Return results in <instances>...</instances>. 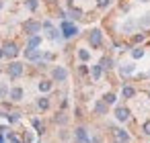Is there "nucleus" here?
<instances>
[{
    "label": "nucleus",
    "mask_w": 150,
    "mask_h": 143,
    "mask_svg": "<svg viewBox=\"0 0 150 143\" xmlns=\"http://www.w3.org/2000/svg\"><path fill=\"white\" fill-rule=\"evenodd\" d=\"M8 96H11V100H15V102H19V100L23 98V90H21V88H13V90L8 92Z\"/></svg>",
    "instance_id": "9b49d317"
},
{
    "label": "nucleus",
    "mask_w": 150,
    "mask_h": 143,
    "mask_svg": "<svg viewBox=\"0 0 150 143\" xmlns=\"http://www.w3.org/2000/svg\"><path fill=\"white\" fill-rule=\"evenodd\" d=\"M121 94H123V98H134V96H136V90H134L132 86H123Z\"/></svg>",
    "instance_id": "4468645a"
},
{
    "label": "nucleus",
    "mask_w": 150,
    "mask_h": 143,
    "mask_svg": "<svg viewBox=\"0 0 150 143\" xmlns=\"http://www.w3.org/2000/svg\"><path fill=\"white\" fill-rule=\"evenodd\" d=\"M8 141H11V143H21V141H19V139H17L13 133H8Z\"/></svg>",
    "instance_id": "7c9ffc66"
},
{
    "label": "nucleus",
    "mask_w": 150,
    "mask_h": 143,
    "mask_svg": "<svg viewBox=\"0 0 150 143\" xmlns=\"http://www.w3.org/2000/svg\"><path fill=\"white\" fill-rule=\"evenodd\" d=\"M23 31H25V35H37L39 31H41V23L39 21H25V25H23Z\"/></svg>",
    "instance_id": "f03ea898"
},
{
    "label": "nucleus",
    "mask_w": 150,
    "mask_h": 143,
    "mask_svg": "<svg viewBox=\"0 0 150 143\" xmlns=\"http://www.w3.org/2000/svg\"><path fill=\"white\" fill-rule=\"evenodd\" d=\"M119 70H121V74H123V76H127V74H134V70H136V68H134V63H123Z\"/></svg>",
    "instance_id": "dca6fc26"
},
{
    "label": "nucleus",
    "mask_w": 150,
    "mask_h": 143,
    "mask_svg": "<svg viewBox=\"0 0 150 143\" xmlns=\"http://www.w3.org/2000/svg\"><path fill=\"white\" fill-rule=\"evenodd\" d=\"M2 53H4V57H17L19 55V45L17 43H13V41H6L4 45H2Z\"/></svg>",
    "instance_id": "7ed1b4c3"
},
{
    "label": "nucleus",
    "mask_w": 150,
    "mask_h": 143,
    "mask_svg": "<svg viewBox=\"0 0 150 143\" xmlns=\"http://www.w3.org/2000/svg\"><path fill=\"white\" fill-rule=\"evenodd\" d=\"M142 131H144V133H146V135L150 137V121H146V123L142 125Z\"/></svg>",
    "instance_id": "c85d7f7f"
},
{
    "label": "nucleus",
    "mask_w": 150,
    "mask_h": 143,
    "mask_svg": "<svg viewBox=\"0 0 150 143\" xmlns=\"http://www.w3.org/2000/svg\"><path fill=\"white\" fill-rule=\"evenodd\" d=\"M33 127H35V129H37L39 133H43V125H41V123H39L37 119H33Z\"/></svg>",
    "instance_id": "cd10ccee"
},
{
    "label": "nucleus",
    "mask_w": 150,
    "mask_h": 143,
    "mask_svg": "<svg viewBox=\"0 0 150 143\" xmlns=\"http://www.w3.org/2000/svg\"><path fill=\"white\" fill-rule=\"evenodd\" d=\"M41 45V37L39 35H29V43H27V47L29 49H37Z\"/></svg>",
    "instance_id": "9d476101"
},
{
    "label": "nucleus",
    "mask_w": 150,
    "mask_h": 143,
    "mask_svg": "<svg viewBox=\"0 0 150 143\" xmlns=\"http://www.w3.org/2000/svg\"><path fill=\"white\" fill-rule=\"evenodd\" d=\"M74 133H76V141H78V143H91V139H88V135H86V129H84V127H78Z\"/></svg>",
    "instance_id": "6e6552de"
},
{
    "label": "nucleus",
    "mask_w": 150,
    "mask_h": 143,
    "mask_svg": "<svg viewBox=\"0 0 150 143\" xmlns=\"http://www.w3.org/2000/svg\"><path fill=\"white\" fill-rule=\"evenodd\" d=\"M37 106H39V110H47V108H50V98H45V96L39 98V100H37Z\"/></svg>",
    "instance_id": "f3484780"
},
{
    "label": "nucleus",
    "mask_w": 150,
    "mask_h": 143,
    "mask_svg": "<svg viewBox=\"0 0 150 143\" xmlns=\"http://www.w3.org/2000/svg\"><path fill=\"white\" fill-rule=\"evenodd\" d=\"M52 80H54V82H66V80H68V70L62 68V66L54 68V70H52Z\"/></svg>",
    "instance_id": "39448f33"
},
{
    "label": "nucleus",
    "mask_w": 150,
    "mask_h": 143,
    "mask_svg": "<svg viewBox=\"0 0 150 143\" xmlns=\"http://www.w3.org/2000/svg\"><path fill=\"white\" fill-rule=\"evenodd\" d=\"M25 57L29 59V61H37V59H41V51L39 49H25Z\"/></svg>",
    "instance_id": "1a4fd4ad"
},
{
    "label": "nucleus",
    "mask_w": 150,
    "mask_h": 143,
    "mask_svg": "<svg viewBox=\"0 0 150 143\" xmlns=\"http://www.w3.org/2000/svg\"><path fill=\"white\" fill-rule=\"evenodd\" d=\"M2 6H4V2H2V0H0V10H2Z\"/></svg>",
    "instance_id": "72a5a7b5"
},
{
    "label": "nucleus",
    "mask_w": 150,
    "mask_h": 143,
    "mask_svg": "<svg viewBox=\"0 0 150 143\" xmlns=\"http://www.w3.org/2000/svg\"><path fill=\"white\" fill-rule=\"evenodd\" d=\"M4 57V53H2V47H0V59H2Z\"/></svg>",
    "instance_id": "473e14b6"
},
{
    "label": "nucleus",
    "mask_w": 150,
    "mask_h": 143,
    "mask_svg": "<svg viewBox=\"0 0 150 143\" xmlns=\"http://www.w3.org/2000/svg\"><path fill=\"white\" fill-rule=\"evenodd\" d=\"M109 4H111V0H97V6L99 8H107Z\"/></svg>",
    "instance_id": "a878e982"
},
{
    "label": "nucleus",
    "mask_w": 150,
    "mask_h": 143,
    "mask_svg": "<svg viewBox=\"0 0 150 143\" xmlns=\"http://www.w3.org/2000/svg\"><path fill=\"white\" fill-rule=\"evenodd\" d=\"M39 90H41V92H50V90H52V82H50V80H41V82H39Z\"/></svg>",
    "instance_id": "a211bd4d"
},
{
    "label": "nucleus",
    "mask_w": 150,
    "mask_h": 143,
    "mask_svg": "<svg viewBox=\"0 0 150 143\" xmlns=\"http://www.w3.org/2000/svg\"><path fill=\"white\" fill-rule=\"evenodd\" d=\"M60 33H62V37L64 39H74L80 31H78V27L74 25V23H68V21H64L62 23V29H60Z\"/></svg>",
    "instance_id": "f257e3e1"
},
{
    "label": "nucleus",
    "mask_w": 150,
    "mask_h": 143,
    "mask_svg": "<svg viewBox=\"0 0 150 143\" xmlns=\"http://www.w3.org/2000/svg\"><path fill=\"white\" fill-rule=\"evenodd\" d=\"M148 96H150V92H148Z\"/></svg>",
    "instance_id": "f704fd0d"
},
{
    "label": "nucleus",
    "mask_w": 150,
    "mask_h": 143,
    "mask_svg": "<svg viewBox=\"0 0 150 143\" xmlns=\"http://www.w3.org/2000/svg\"><path fill=\"white\" fill-rule=\"evenodd\" d=\"M25 6H27L31 13H35V10L39 8V0H25Z\"/></svg>",
    "instance_id": "2eb2a0df"
},
{
    "label": "nucleus",
    "mask_w": 150,
    "mask_h": 143,
    "mask_svg": "<svg viewBox=\"0 0 150 143\" xmlns=\"http://www.w3.org/2000/svg\"><path fill=\"white\" fill-rule=\"evenodd\" d=\"M142 55H144V49H134V51H132V57H134V59H140Z\"/></svg>",
    "instance_id": "393cba45"
},
{
    "label": "nucleus",
    "mask_w": 150,
    "mask_h": 143,
    "mask_svg": "<svg viewBox=\"0 0 150 143\" xmlns=\"http://www.w3.org/2000/svg\"><path fill=\"white\" fill-rule=\"evenodd\" d=\"M6 96H8V86H6L4 82H0V100L6 98Z\"/></svg>",
    "instance_id": "412c9836"
},
{
    "label": "nucleus",
    "mask_w": 150,
    "mask_h": 143,
    "mask_svg": "<svg viewBox=\"0 0 150 143\" xmlns=\"http://www.w3.org/2000/svg\"><path fill=\"white\" fill-rule=\"evenodd\" d=\"M78 57H80L82 61H88V57H91V53H88L86 49H80V51H78Z\"/></svg>",
    "instance_id": "b1692460"
},
{
    "label": "nucleus",
    "mask_w": 150,
    "mask_h": 143,
    "mask_svg": "<svg viewBox=\"0 0 150 143\" xmlns=\"http://www.w3.org/2000/svg\"><path fill=\"white\" fill-rule=\"evenodd\" d=\"M115 100H117V96H115V94H111V92L103 96V102H107V104H115Z\"/></svg>",
    "instance_id": "4be33fe9"
},
{
    "label": "nucleus",
    "mask_w": 150,
    "mask_h": 143,
    "mask_svg": "<svg viewBox=\"0 0 150 143\" xmlns=\"http://www.w3.org/2000/svg\"><path fill=\"white\" fill-rule=\"evenodd\" d=\"M88 43H91V47H101V43H103V33H101L99 29H93L91 35H88Z\"/></svg>",
    "instance_id": "423d86ee"
},
{
    "label": "nucleus",
    "mask_w": 150,
    "mask_h": 143,
    "mask_svg": "<svg viewBox=\"0 0 150 143\" xmlns=\"http://www.w3.org/2000/svg\"><path fill=\"white\" fill-rule=\"evenodd\" d=\"M101 68H103V70L113 68V59H111V57H103V59H101Z\"/></svg>",
    "instance_id": "aec40b11"
},
{
    "label": "nucleus",
    "mask_w": 150,
    "mask_h": 143,
    "mask_svg": "<svg viewBox=\"0 0 150 143\" xmlns=\"http://www.w3.org/2000/svg\"><path fill=\"white\" fill-rule=\"evenodd\" d=\"M115 119H117V121H127V119H129V108L117 106V108H115Z\"/></svg>",
    "instance_id": "0eeeda50"
},
{
    "label": "nucleus",
    "mask_w": 150,
    "mask_h": 143,
    "mask_svg": "<svg viewBox=\"0 0 150 143\" xmlns=\"http://www.w3.org/2000/svg\"><path fill=\"white\" fill-rule=\"evenodd\" d=\"M6 72H8V76H11L13 80H17L19 76H23V63H21V61H13V63H8Z\"/></svg>",
    "instance_id": "20e7f679"
},
{
    "label": "nucleus",
    "mask_w": 150,
    "mask_h": 143,
    "mask_svg": "<svg viewBox=\"0 0 150 143\" xmlns=\"http://www.w3.org/2000/svg\"><path fill=\"white\" fill-rule=\"evenodd\" d=\"M101 74H103V68H101V63H99V66H95V68H93V78H95V80H99V78H101Z\"/></svg>",
    "instance_id": "5701e85b"
},
{
    "label": "nucleus",
    "mask_w": 150,
    "mask_h": 143,
    "mask_svg": "<svg viewBox=\"0 0 150 143\" xmlns=\"http://www.w3.org/2000/svg\"><path fill=\"white\" fill-rule=\"evenodd\" d=\"M19 119H21V116H19V114H17V112H13V114H11V116H8V121H11V123H17V121H19Z\"/></svg>",
    "instance_id": "c756f323"
},
{
    "label": "nucleus",
    "mask_w": 150,
    "mask_h": 143,
    "mask_svg": "<svg viewBox=\"0 0 150 143\" xmlns=\"http://www.w3.org/2000/svg\"><path fill=\"white\" fill-rule=\"evenodd\" d=\"M107 106H109L107 102H97L95 104V112L97 114H107Z\"/></svg>",
    "instance_id": "ddd939ff"
},
{
    "label": "nucleus",
    "mask_w": 150,
    "mask_h": 143,
    "mask_svg": "<svg viewBox=\"0 0 150 143\" xmlns=\"http://www.w3.org/2000/svg\"><path fill=\"white\" fill-rule=\"evenodd\" d=\"M47 37H50V39H54V41H56V39H60V37H62V33H60V31H58V29H54V27H52V29H50V31H47Z\"/></svg>",
    "instance_id": "6ab92c4d"
},
{
    "label": "nucleus",
    "mask_w": 150,
    "mask_h": 143,
    "mask_svg": "<svg viewBox=\"0 0 150 143\" xmlns=\"http://www.w3.org/2000/svg\"><path fill=\"white\" fill-rule=\"evenodd\" d=\"M70 15H72V19H80V17H82V10H78V8H72V10H70Z\"/></svg>",
    "instance_id": "bb28decb"
},
{
    "label": "nucleus",
    "mask_w": 150,
    "mask_h": 143,
    "mask_svg": "<svg viewBox=\"0 0 150 143\" xmlns=\"http://www.w3.org/2000/svg\"><path fill=\"white\" fill-rule=\"evenodd\" d=\"M134 41H136V43H140V41H144V35H142V33H140V35H134Z\"/></svg>",
    "instance_id": "2f4dec72"
},
{
    "label": "nucleus",
    "mask_w": 150,
    "mask_h": 143,
    "mask_svg": "<svg viewBox=\"0 0 150 143\" xmlns=\"http://www.w3.org/2000/svg\"><path fill=\"white\" fill-rule=\"evenodd\" d=\"M115 137H117V141H121V143H127V141H129V135H127L123 129H117V131H115Z\"/></svg>",
    "instance_id": "f8f14e48"
}]
</instances>
